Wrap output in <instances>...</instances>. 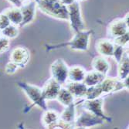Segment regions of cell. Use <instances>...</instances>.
Wrapping results in <instances>:
<instances>
[{
  "instance_id": "cell-8",
  "label": "cell",
  "mask_w": 129,
  "mask_h": 129,
  "mask_svg": "<svg viewBox=\"0 0 129 129\" xmlns=\"http://www.w3.org/2000/svg\"><path fill=\"white\" fill-rule=\"evenodd\" d=\"M104 122L105 121L103 118L84 110V111L77 117L74 125L77 128H90L102 125Z\"/></svg>"
},
{
  "instance_id": "cell-34",
  "label": "cell",
  "mask_w": 129,
  "mask_h": 129,
  "mask_svg": "<svg viewBox=\"0 0 129 129\" xmlns=\"http://www.w3.org/2000/svg\"><path fill=\"white\" fill-rule=\"evenodd\" d=\"M1 35H2V34H1V30H0V36H1Z\"/></svg>"
},
{
  "instance_id": "cell-18",
  "label": "cell",
  "mask_w": 129,
  "mask_h": 129,
  "mask_svg": "<svg viewBox=\"0 0 129 129\" xmlns=\"http://www.w3.org/2000/svg\"><path fill=\"white\" fill-rule=\"evenodd\" d=\"M87 70L81 66H73L69 67L68 80L72 82H83Z\"/></svg>"
},
{
  "instance_id": "cell-5",
  "label": "cell",
  "mask_w": 129,
  "mask_h": 129,
  "mask_svg": "<svg viewBox=\"0 0 129 129\" xmlns=\"http://www.w3.org/2000/svg\"><path fill=\"white\" fill-rule=\"evenodd\" d=\"M67 6L68 9V21L73 32L76 33L85 30V24L82 17L80 3L76 0Z\"/></svg>"
},
{
  "instance_id": "cell-17",
  "label": "cell",
  "mask_w": 129,
  "mask_h": 129,
  "mask_svg": "<svg viewBox=\"0 0 129 129\" xmlns=\"http://www.w3.org/2000/svg\"><path fill=\"white\" fill-rule=\"evenodd\" d=\"M78 104H77V102L74 101L71 104L68 105V106H66L65 109L60 114V119L67 123L74 124L75 120L77 118L76 106Z\"/></svg>"
},
{
  "instance_id": "cell-11",
  "label": "cell",
  "mask_w": 129,
  "mask_h": 129,
  "mask_svg": "<svg viewBox=\"0 0 129 129\" xmlns=\"http://www.w3.org/2000/svg\"><path fill=\"white\" fill-rule=\"evenodd\" d=\"M60 88L61 84H60L53 77H51L45 82L42 87L43 97L46 101L56 100Z\"/></svg>"
},
{
  "instance_id": "cell-19",
  "label": "cell",
  "mask_w": 129,
  "mask_h": 129,
  "mask_svg": "<svg viewBox=\"0 0 129 129\" xmlns=\"http://www.w3.org/2000/svg\"><path fill=\"white\" fill-rule=\"evenodd\" d=\"M105 77H106V75L93 70L91 71L86 73V75L83 80V83L87 87L95 86L98 84L99 83H101Z\"/></svg>"
},
{
  "instance_id": "cell-23",
  "label": "cell",
  "mask_w": 129,
  "mask_h": 129,
  "mask_svg": "<svg viewBox=\"0 0 129 129\" xmlns=\"http://www.w3.org/2000/svg\"><path fill=\"white\" fill-rule=\"evenodd\" d=\"M1 34L9 40L16 39L19 34V28L16 25L10 24L7 27L1 30Z\"/></svg>"
},
{
  "instance_id": "cell-22",
  "label": "cell",
  "mask_w": 129,
  "mask_h": 129,
  "mask_svg": "<svg viewBox=\"0 0 129 129\" xmlns=\"http://www.w3.org/2000/svg\"><path fill=\"white\" fill-rule=\"evenodd\" d=\"M56 100H57L61 104L66 107L74 103L75 101V98L66 87H61Z\"/></svg>"
},
{
  "instance_id": "cell-27",
  "label": "cell",
  "mask_w": 129,
  "mask_h": 129,
  "mask_svg": "<svg viewBox=\"0 0 129 129\" xmlns=\"http://www.w3.org/2000/svg\"><path fill=\"white\" fill-rule=\"evenodd\" d=\"M19 68V66L16 63L10 60L9 63H6L5 67V73L9 75H13L17 71Z\"/></svg>"
},
{
  "instance_id": "cell-12",
  "label": "cell",
  "mask_w": 129,
  "mask_h": 129,
  "mask_svg": "<svg viewBox=\"0 0 129 129\" xmlns=\"http://www.w3.org/2000/svg\"><path fill=\"white\" fill-rule=\"evenodd\" d=\"M128 27L123 19H117L110 22L108 27V33L112 38H115L128 32Z\"/></svg>"
},
{
  "instance_id": "cell-28",
  "label": "cell",
  "mask_w": 129,
  "mask_h": 129,
  "mask_svg": "<svg viewBox=\"0 0 129 129\" xmlns=\"http://www.w3.org/2000/svg\"><path fill=\"white\" fill-rule=\"evenodd\" d=\"M11 24V22L8 18V16L4 13H0V30H3L9 25Z\"/></svg>"
},
{
  "instance_id": "cell-32",
  "label": "cell",
  "mask_w": 129,
  "mask_h": 129,
  "mask_svg": "<svg viewBox=\"0 0 129 129\" xmlns=\"http://www.w3.org/2000/svg\"><path fill=\"white\" fill-rule=\"evenodd\" d=\"M29 1H30V0H21L22 3H27V2H29Z\"/></svg>"
},
{
  "instance_id": "cell-14",
  "label": "cell",
  "mask_w": 129,
  "mask_h": 129,
  "mask_svg": "<svg viewBox=\"0 0 129 129\" xmlns=\"http://www.w3.org/2000/svg\"><path fill=\"white\" fill-rule=\"evenodd\" d=\"M60 120V114L53 110H46L42 117V124L46 128L53 129L56 127Z\"/></svg>"
},
{
  "instance_id": "cell-31",
  "label": "cell",
  "mask_w": 129,
  "mask_h": 129,
  "mask_svg": "<svg viewBox=\"0 0 129 129\" xmlns=\"http://www.w3.org/2000/svg\"><path fill=\"white\" fill-rule=\"evenodd\" d=\"M129 14H128V13H126L125 14V16H124V17L123 18V19H124V22L127 24V26H129Z\"/></svg>"
},
{
  "instance_id": "cell-1",
  "label": "cell",
  "mask_w": 129,
  "mask_h": 129,
  "mask_svg": "<svg viewBox=\"0 0 129 129\" xmlns=\"http://www.w3.org/2000/svg\"><path fill=\"white\" fill-rule=\"evenodd\" d=\"M125 90L122 80H119L118 77H108L106 76L101 83L95 86L87 87V90L84 99H94L100 97H103L105 94L112 93Z\"/></svg>"
},
{
  "instance_id": "cell-3",
  "label": "cell",
  "mask_w": 129,
  "mask_h": 129,
  "mask_svg": "<svg viewBox=\"0 0 129 129\" xmlns=\"http://www.w3.org/2000/svg\"><path fill=\"white\" fill-rule=\"evenodd\" d=\"M42 13L50 17L68 21L67 6L59 0H34Z\"/></svg>"
},
{
  "instance_id": "cell-13",
  "label": "cell",
  "mask_w": 129,
  "mask_h": 129,
  "mask_svg": "<svg viewBox=\"0 0 129 129\" xmlns=\"http://www.w3.org/2000/svg\"><path fill=\"white\" fill-rule=\"evenodd\" d=\"M95 48L101 56L111 57L114 50V43L108 39H100L95 43Z\"/></svg>"
},
{
  "instance_id": "cell-26",
  "label": "cell",
  "mask_w": 129,
  "mask_h": 129,
  "mask_svg": "<svg viewBox=\"0 0 129 129\" xmlns=\"http://www.w3.org/2000/svg\"><path fill=\"white\" fill-rule=\"evenodd\" d=\"M10 47V40L3 37V35L0 36V53H3L9 50Z\"/></svg>"
},
{
  "instance_id": "cell-7",
  "label": "cell",
  "mask_w": 129,
  "mask_h": 129,
  "mask_svg": "<svg viewBox=\"0 0 129 129\" xmlns=\"http://www.w3.org/2000/svg\"><path fill=\"white\" fill-rule=\"evenodd\" d=\"M68 71L69 67L62 58L56 59L50 66L51 77L61 85L67 83L68 80Z\"/></svg>"
},
{
  "instance_id": "cell-20",
  "label": "cell",
  "mask_w": 129,
  "mask_h": 129,
  "mask_svg": "<svg viewBox=\"0 0 129 129\" xmlns=\"http://www.w3.org/2000/svg\"><path fill=\"white\" fill-rule=\"evenodd\" d=\"M3 13L8 16L11 24L16 25L19 27L22 22V15L20 8L13 6L6 9Z\"/></svg>"
},
{
  "instance_id": "cell-33",
  "label": "cell",
  "mask_w": 129,
  "mask_h": 129,
  "mask_svg": "<svg viewBox=\"0 0 129 129\" xmlns=\"http://www.w3.org/2000/svg\"><path fill=\"white\" fill-rule=\"evenodd\" d=\"M77 1H78L80 3V2H85V1H87V0H77Z\"/></svg>"
},
{
  "instance_id": "cell-10",
  "label": "cell",
  "mask_w": 129,
  "mask_h": 129,
  "mask_svg": "<svg viewBox=\"0 0 129 129\" xmlns=\"http://www.w3.org/2000/svg\"><path fill=\"white\" fill-rule=\"evenodd\" d=\"M22 15V22L19 27H24L29 23H31L36 16V10L37 9V3L34 0L22 3V5L19 7Z\"/></svg>"
},
{
  "instance_id": "cell-30",
  "label": "cell",
  "mask_w": 129,
  "mask_h": 129,
  "mask_svg": "<svg viewBox=\"0 0 129 129\" xmlns=\"http://www.w3.org/2000/svg\"><path fill=\"white\" fill-rule=\"evenodd\" d=\"M59 1H60L63 4L66 5V6H68L70 4L73 3L74 2H75L76 0H59Z\"/></svg>"
},
{
  "instance_id": "cell-9",
  "label": "cell",
  "mask_w": 129,
  "mask_h": 129,
  "mask_svg": "<svg viewBox=\"0 0 129 129\" xmlns=\"http://www.w3.org/2000/svg\"><path fill=\"white\" fill-rule=\"evenodd\" d=\"M9 59L16 63L19 68H24L29 60V51L24 46H17L12 50Z\"/></svg>"
},
{
  "instance_id": "cell-21",
  "label": "cell",
  "mask_w": 129,
  "mask_h": 129,
  "mask_svg": "<svg viewBox=\"0 0 129 129\" xmlns=\"http://www.w3.org/2000/svg\"><path fill=\"white\" fill-rule=\"evenodd\" d=\"M129 74V57L128 53L124 52L121 61L118 63V78L123 80Z\"/></svg>"
},
{
  "instance_id": "cell-6",
  "label": "cell",
  "mask_w": 129,
  "mask_h": 129,
  "mask_svg": "<svg viewBox=\"0 0 129 129\" xmlns=\"http://www.w3.org/2000/svg\"><path fill=\"white\" fill-rule=\"evenodd\" d=\"M104 98L103 97H100L94 99H84L81 101V107L85 111L90 112L98 117L103 118L105 122H111L112 118L109 116H107L104 113L103 111V104H104Z\"/></svg>"
},
{
  "instance_id": "cell-29",
  "label": "cell",
  "mask_w": 129,
  "mask_h": 129,
  "mask_svg": "<svg viewBox=\"0 0 129 129\" xmlns=\"http://www.w3.org/2000/svg\"><path fill=\"white\" fill-rule=\"evenodd\" d=\"M6 1H8L10 4L13 5V6H16L19 8L22 5L21 0H6Z\"/></svg>"
},
{
  "instance_id": "cell-2",
  "label": "cell",
  "mask_w": 129,
  "mask_h": 129,
  "mask_svg": "<svg viewBox=\"0 0 129 129\" xmlns=\"http://www.w3.org/2000/svg\"><path fill=\"white\" fill-rule=\"evenodd\" d=\"M93 33L92 29L84 30L74 33V37L68 42L56 45H46V51H51L68 47L77 51H87L90 45V37Z\"/></svg>"
},
{
  "instance_id": "cell-16",
  "label": "cell",
  "mask_w": 129,
  "mask_h": 129,
  "mask_svg": "<svg viewBox=\"0 0 129 129\" xmlns=\"http://www.w3.org/2000/svg\"><path fill=\"white\" fill-rule=\"evenodd\" d=\"M91 67L93 70H96L106 76L111 69L110 63L102 56H98L93 58L91 61Z\"/></svg>"
},
{
  "instance_id": "cell-35",
  "label": "cell",
  "mask_w": 129,
  "mask_h": 129,
  "mask_svg": "<svg viewBox=\"0 0 129 129\" xmlns=\"http://www.w3.org/2000/svg\"><path fill=\"white\" fill-rule=\"evenodd\" d=\"M0 76H1V74H0Z\"/></svg>"
},
{
  "instance_id": "cell-24",
  "label": "cell",
  "mask_w": 129,
  "mask_h": 129,
  "mask_svg": "<svg viewBox=\"0 0 129 129\" xmlns=\"http://www.w3.org/2000/svg\"><path fill=\"white\" fill-rule=\"evenodd\" d=\"M128 40H129V33L127 32L124 34L121 35V36L114 38L113 42L115 45H118L123 46V47H126L128 45Z\"/></svg>"
},
{
  "instance_id": "cell-25",
  "label": "cell",
  "mask_w": 129,
  "mask_h": 129,
  "mask_svg": "<svg viewBox=\"0 0 129 129\" xmlns=\"http://www.w3.org/2000/svg\"><path fill=\"white\" fill-rule=\"evenodd\" d=\"M125 47H123L121 46H118V45H115L114 44V52H113V55H112V57H114V59L115 60L116 63H118L121 58L125 52L124 50Z\"/></svg>"
},
{
  "instance_id": "cell-15",
  "label": "cell",
  "mask_w": 129,
  "mask_h": 129,
  "mask_svg": "<svg viewBox=\"0 0 129 129\" xmlns=\"http://www.w3.org/2000/svg\"><path fill=\"white\" fill-rule=\"evenodd\" d=\"M75 98H84L86 92L87 90V87L83 83V82H72L70 81L67 83L65 87Z\"/></svg>"
},
{
  "instance_id": "cell-4",
  "label": "cell",
  "mask_w": 129,
  "mask_h": 129,
  "mask_svg": "<svg viewBox=\"0 0 129 129\" xmlns=\"http://www.w3.org/2000/svg\"><path fill=\"white\" fill-rule=\"evenodd\" d=\"M16 85L19 87H20L22 90V91L25 93V94L33 103V106H37L43 111L48 109L47 104H46V101L43 97L42 88H40L38 86L28 84L22 81L17 82Z\"/></svg>"
}]
</instances>
